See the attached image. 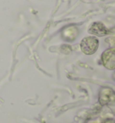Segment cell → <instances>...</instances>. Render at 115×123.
<instances>
[{
	"label": "cell",
	"mask_w": 115,
	"mask_h": 123,
	"mask_svg": "<svg viewBox=\"0 0 115 123\" xmlns=\"http://www.w3.org/2000/svg\"><path fill=\"white\" fill-rule=\"evenodd\" d=\"M106 42L112 46V48H115V37H110L106 39Z\"/></svg>",
	"instance_id": "5"
},
{
	"label": "cell",
	"mask_w": 115,
	"mask_h": 123,
	"mask_svg": "<svg viewBox=\"0 0 115 123\" xmlns=\"http://www.w3.org/2000/svg\"><path fill=\"white\" fill-rule=\"evenodd\" d=\"M88 32L95 35V36L102 37L104 35L108 34L109 31L108 29L105 27V25L103 24H102L100 22H95L94 24H92L90 28L88 29Z\"/></svg>",
	"instance_id": "4"
},
{
	"label": "cell",
	"mask_w": 115,
	"mask_h": 123,
	"mask_svg": "<svg viewBox=\"0 0 115 123\" xmlns=\"http://www.w3.org/2000/svg\"><path fill=\"white\" fill-rule=\"evenodd\" d=\"M113 79H114V80H115V73H114V74H113Z\"/></svg>",
	"instance_id": "7"
},
{
	"label": "cell",
	"mask_w": 115,
	"mask_h": 123,
	"mask_svg": "<svg viewBox=\"0 0 115 123\" xmlns=\"http://www.w3.org/2000/svg\"><path fill=\"white\" fill-rule=\"evenodd\" d=\"M101 123H115V120L112 118H106Z\"/></svg>",
	"instance_id": "6"
},
{
	"label": "cell",
	"mask_w": 115,
	"mask_h": 123,
	"mask_svg": "<svg viewBox=\"0 0 115 123\" xmlns=\"http://www.w3.org/2000/svg\"><path fill=\"white\" fill-rule=\"evenodd\" d=\"M101 59L105 68L109 70L115 69V48H110L102 52Z\"/></svg>",
	"instance_id": "3"
},
{
	"label": "cell",
	"mask_w": 115,
	"mask_h": 123,
	"mask_svg": "<svg viewBox=\"0 0 115 123\" xmlns=\"http://www.w3.org/2000/svg\"><path fill=\"white\" fill-rule=\"evenodd\" d=\"M99 46V41L94 36L84 38L80 43V48L83 53L85 55H93L97 50Z\"/></svg>",
	"instance_id": "2"
},
{
	"label": "cell",
	"mask_w": 115,
	"mask_h": 123,
	"mask_svg": "<svg viewBox=\"0 0 115 123\" xmlns=\"http://www.w3.org/2000/svg\"><path fill=\"white\" fill-rule=\"evenodd\" d=\"M98 102L102 106H115V91L111 87H102L98 92Z\"/></svg>",
	"instance_id": "1"
}]
</instances>
